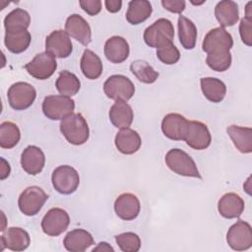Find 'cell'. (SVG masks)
Listing matches in <instances>:
<instances>
[{"instance_id": "19", "label": "cell", "mask_w": 252, "mask_h": 252, "mask_svg": "<svg viewBox=\"0 0 252 252\" xmlns=\"http://www.w3.org/2000/svg\"><path fill=\"white\" fill-rule=\"evenodd\" d=\"M45 164V156L42 150L36 146H28L21 155L22 168L30 175L41 172Z\"/></svg>"}, {"instance_id": "38", "label": "cell", "mask_w": 252, "mask_h": 252, "mask_svg": "<svg viewBox=\"0 0 252 252\" xmlns=\"http://www.w3.org/2000/svg\"><path fill=\"white\" fill-rule=\"evenodd\" d=\"M231 53L222 52V53H211L207 55L206 63L214 71L224 72L231 65Z\"/></svg>"}, {"instance_id": "42", "label": "cell", "mask_w": 252, "mask_h": 252, "mask_svg": "<svg viewBox=\"0 0 252 252\" xmlns=\"http://www.w3.org/2000/svg\"><path fill=\"white\" fill-rule=\"evenodd\" d=\"M104 5L108 12L116 13L121 9L122 1L121 0H105Z\"/></svg>"}, {"instance_id": "36", "label": "cell", "mask_w": 252, "mask_h": 252, "mask_svg": "<svg viewBox=\"0 0 252 252\" xmlns=\"http://www.w3.org/2000/svg\"><path fill=\"white\" fill-rule=\"evenodd\" d=\"M157 57L166 65H173L180 59V52L172 41H167L157 48Z\"/></svg>"}, {"instance_id": "25", "label": "cell", "mask_w": 252, "mask_h": 252, "mask_svg": "<svg viewBox=\"0 0 252 252\" xmlns=\"http://www.w3.org/2000/svg\"><path fill=\"white\" fill-rule=\"evenodd\" d=\"M215 16L221 28L232 27L239 20L238 5L231 0L220 1L215 7Z\"/></svg>"}, {"instance_id": "39", "label": "cell", "mask_w": 252, "mask_h": 252, "mask_svg": "<svg viewBox=\"0 0 252 252\" xmlns=\"http://www.w3.org/2000/svg\"><path fill=\"white\" fill-rule=\"evenodd\" d=\"M239 34L244 44L247 46L252 45V19L244 17L240 20Z\"/></svg>"}, {"instance_id": "29", "label": "cell", "mask_w": 252, "mask_h": 252, "mask_svg": "<svg viewBox=\"0 0 252 252\" xmlns=\"http://www.w3.org/2000/svg\"><path fill=\"white\" fill-rule=\"evenodd\" d=\"M152 4L147 0H133L128 4L126 20L131 25H139L152 15Z\"/></svg>"}, {"instance_id": "4", "label": "cell", "mask_w": 252, "mask_h": 252, "mask_svg": "<svg viewBox=\"0 0 252 252\" xmlns=\"http://www.w3.org/2000/svg\"><path fill=\"white\" fill-rule=\"evenodd\" d=\"M143 37L147 45L158 48L167 41H172L174 37L173 25L167 19H158L145 30Z\"/></svg>"}, {"instance_id": "33", "label": "cell", "mask_w": 252, "mask_h": 252, "mask_svg": "<svg viewBox=\"0 0 252 252\" xmlns=\"http://www.w3.org/2000/svg\"><path fill=\"white\" fill-rule=\"evenodd\" d=\"M55 87L60 94L71 97L79 93L81 82L75 74L67 70H63L59 73L55 82Z\"/></svg>"}, {"instance_id": "15", "label": "cell", "mask_w": 252, "mask_h": 252, "mask_svg": "<svg viewBox=\"0 0 252 252\" xmlns=\"http://www.w3.org/2000/svg\"><path fill=\"white\" fill-rule=\"evenodd\" d=\"M189 120L179 113H168L161 121V131L163 135L173 141H184Z\"/></svg>"}, {"instance_id": "40", "label": "cell", "mask_w": 252, "mask_h": 252, "mask_svg": "<svg viewBox=\"0 0 252 252\" xmlns=\"http://www.w3.org/2000/svg\"><path fill=\"white\" fill-rule=\"evenodd\" d=\"M79 4L81 8L90 16H95L101 11L100 0H80Z\"/></svg>"}, {"instance_id": "27", "label": "cell", "mask_w": 252, "mask_h": 252, "mask_svg": "<svg viewBox=\"0 0 252 252\" xmlns=\"http://www.w3.org/2000/svg\"><path fill=\"white\" fill-rule=\"evenodd\" d=\"M200 84L203 94L208 100L218 103L224 98L226 94V86L221 80L212 77H206L201 78Z\"/></svg>"}, {"instance_id": "24", "label": "cell", "mask_w": 252, "mask_h": 252, "mask_svg": "<svg viewBox=\"0 0 252 252\" xmlns=\"http://www.w3.org/2000/svg\"><path fill=\"white\" fill-rule=\"evenodd\" d=\"M108 115L112 125L119 129L129 128L134 119L132 107L122 100H117L111 105Z\"/></svg>"}, {"instance_id": "43", "label": "cell", "mask_w": 252, "mask_h": 252, "mask_svg": "<svg viewBox=\"0 0 252 252\" xmlns=\"http://www.w3.org/2000/svg\"><path fill=\"white\" fill-rule=\"evenodd\" d=\"M10 172H11V167L9 162L4 158H1V173H0L1 180L6 179L10 175Z\"/></svg>"}, {"instance_id": "2", "label": "cell", "mask_w": 252, "mask_h": 252, "mask_svg": "<svg viewBox=\"0 0 252 252\" xmlns=\"http://www.w3.org/2000/svg\"><path fill=\"white\" fill-rule=\"evenodd\" d=\"M167 167L174 173L187 177L202 178L194 159L183 150L171 149L164 158Z\"/></svg>"}, {"instance_id": "41", "label": "cell", "mask_w": 252, "mask_h": 252, "mask_svg": "<svg viewBox=\"0 0 252 252\" xmlns=\"http://www.w3.org/2000/svg\"><path fill=\"white\" fill-rule=\"evenodd\" d=\"M161 5L171 13L181 14L185 9L186 2L184 0H162Z\"/></svg>"}, {"instance_id": "5", "label": "cell", "mask_w": 252, "mask_h": 252, "mask_svg": "<svg viewBox=\"0 0 252 252\" xmlns=\"http://www.w3.org/2000/svg\"><path fill=\"white\" fill-rule=\"evenodd\" d=\"M75 101L62 94L45 96L42 101L43 114L50 120H62L74 113Z\"/></svg>"}, {"instance_id": "7", "label": "cell", "mask_w": 252, "mask_h": 252, "mask_svg": "<svg viewBox=\"0 0 252 252\" xmlns=\"http://www.w3.org/2000/svg\"><path fill=\"white\" fill-rule=\"evenodd\" d=\"M9 105L15 110L29 108L36 97L35 89L27 82L14 83L7 93Z\"/></svg>"}, {"instance_id": "32", "label": "cell", "mask_w": 252, "mask_h": 252, "mask_svg": "<svg viewBox=\"0 0 252 252\" xmlns=\"http://www.w3.org/2000/svg\"><path fill=\"white\" fill-rule=\"evenodd\" d=\"M30 24L31 16L26 10L22 8H16L12 10L4 19V28L8 32L27 30Z\"/></svg>"}, {"instance_id": "9", "label": "cell", "mask_w": 252, "mask_h": 252, "mask_svg": "<svg viewBox=\"0 0 252 252\" xmlns=\"http://www.w3.org/2000/svg\"><path fill=\"white\" fill-rule=\"evenodd\" d=\"M233 46L231 34L221 27L215 28L205 35L202 48L207 54L228 52Z\"/></svg>"}, {"instance_id": "34", "label": "cell", "mask_w": 252, "mask_h": 252, "mask_svg": "<svg viewBox=\"0 0 252 252\" xmlns=\"http://www.w3.org/2000/svg\"><path fill=\"white\" fill-rule=\"evenodd\" d=\"M130 71L132 74L144 84H153L155 83L159 74L157 72L147 61L138 59L131 63Z\"/></svg>"}, {"instance_id": "31", "label": "cell", "mask_w": 252, "mask_h": 252, "mask_svg": "<svg viewBox=\"0 0 252 252\" xmlns=\"http://www.w3.org/2000/svg\"><path fill=\"white\" fill-rule=\"evenodd\" d=\"M178 36L181 45L185 49H193L197 40V28L195 24L184 16H179L178 22Z\"/></svg>"}, {"instance_id": "1", "label": "cell", "mask_w": 252, "mask_h": 252, "mask_svg": "<svg viewBox=\"0 0 252 252\" xmlns=\"http://www.w3.org/2000/svg\"><path fill=\"white\" fill-rule=\"evenodd\" d=\"M60 131L72 145L85 144L90 137L89 125L81 113H72L60 122Z\"/></svg>"}, {"instance_id": "11", "label": "cell", "mask_w": 252, "mask_h": 252, "mask_svg": "<svg viewBox=\"0 0 252 252\" xmlns=\"http://www.w3.org/2000/svg\"><path fill=\"white\" fill-rule=\"evenodd\" d=\"M226 242L235 251L248 250L252 246V228L244 220H239L227 230Z\"/></svg>"}, {"instance_id": "3", "label": "cell", "mask_w": 252, "mask_h": 252, "mask_svg": "<svg viewBox=\"0 0 252 252\" xmlns=\"http://www.w3.org/2000/svg\"><path fill=\"white\" fill-rule=\"evenodd\" d=\"M51 182L54 189L63 195L74 193L80 184L78 171L71 165L63 164L56 167L51 175Z\"/></svg>"}, {"instance_id": "10", "label": "cell", "mask_w": 252, "mask_h": 252, "mask_svg": "<svg viewBox=\"0 0 252 252\" xmlns=\"http://www.w3.org/2000/svg\"><path fill=\"white\" fill-rule=\"evenodd\" d=\"M27 72L37 80H46L50 78L57 69L55 57L44 51L36 54L29 63L25 65Z\"/></svg>"}, {"instance_id": "44", "label": "cell", "mask_w": 252, "mask_h": 252, "mask_svg": "<svg viewBox=\"0 0 252 252\" xmlns=\"http://www.w3.org/2000/svg\"><path fill=\"white\" fill-rule=\"evenodd\" d=\"M93 251H114V249L107 242H99L97 246L93 249Z\"/></svg>"}, {"instance_id": "23", "label": "cell", "mask_w": 252, "mask_h": 252, "mask_svg": "<svg viewBox=\"0 0 252 252\" xmlns=\"http://www.w3.org/2000/svg\"><path fill=\"white\" fill-rule=\"evenodd\" d=\"M94 243L93 235L83 228L69 231L63 240V245L70 252H84Z\"/></svg>"}, {"instance_id": "16", "label": "cell", "mask_w": 252, "mask_h": 252, "mask_svg": "<svg viewBox=\"0 0 252 252\" xmlns=\"http://www.w3.org/2000/svg\"><path fill=\"white\" fill-rule=\"evenodd\" d=\"M65 32L85 46L92 41V30L89 23L79 14L70 15L65 23Z\"/></svg>"}, {"instance_id": "18", "label": "cell", "mask_w": 252, "mask_h": 252, "mask_svg": "<svg viewBox=\"0 0 252 252\" xmlns=\"http://www.w3.org/2000/svg\"><path fill=\"white\" fill-rule=\"evenodd\" d=\"M0 243V251H3L5 248L11 251H24L29 247L31 238L28 231L24 228L12 226L1 235Z\"/></svg>"}, {"instance_id": "17", "label": "cell", "mask_w": 252, "mask_h": 252, "mask_svg": "<svg viewBox=\"0 0 252 252\" xmlns=\"http://www.w3.org/2000/svg\"><path fill=\"white\" fill-rule=\"evenodd\" d=\"M114 211L121 220H133L140 214L141 204L136 195L128 192L122 193L114 202Z\"/></svg>"}, {"instance_id": "35", "label": "cell", "mask_w": 252, "mask_h": 252, "mask_svg": "<svg viewBox=\"0 0 252 252\" xmlns=\"http://www.w3.org/2000/svg\"><path fill=\"white\" fill-rule=\"evenodd\" d=\"M21 139V131L17 124L11 121H4L0 125V147L12 149L18 145Z\"/></svg>"}, {"instance_id": "28", "label": "cell", "mask_w": 252, "mask_h": 252, "mask_svg": "<svg viewBox=\"0 0 252 252\" xmlns=\"http://www.w3.org/2000/svg\"><path fill=\"white\" fill-rule=\"evenodd\" d=\"M81 71L87 79L95 80L102 73V62L97 54L91 49H85L80 61Z\"/></svg>"}, {"instance_id": "30", "label": "cell", "mask_w": 252, "mask_h": 252, "mask_svg": "<svg viewBox=\"0 0 252 252\" xmlns=\"http://www.w3.org/2000/svg\"><path fill=\"white\" fill-rule=\"evenodd\" d=\"M32 41V35L28 30L5 32L4 43L7 49L15 54L22 53L28 49Z\"/></svg>"}, {"instance_id": "26", "label": "cell", "mask_w": 252, "mask_h": 252, "mask_svg": "<svg viewBox=\"0 0 252 252\" xmlns=\"http://www.w3.org/2000/svg\"><path fill=\"white\" fill-rule=\"evenodd\" d=\"M226 132L234 147L240 153L250 154L252 152V129L250 127L230 125L227 127Z\"/></svg>"}, {"instance_id": "46", "label": "cell", "mask_w": 252, "mask_h": 252, "mask_svg": "<svg viewBox=\"0 0 252 252\" xmlns=\"http://www.w3.org/2000/svg\"><path fill=\"white\" fill-rule=\"evenodd\" d=\"M2 218H3V225H2V227H1V231H4L5 230V222H6V219H5V215H4V213L2 212Z\"/></svg>"}, {"instance_id": "45", "label": "cell", "mask_w": 252, "mask_h": 252, "mask_svg": "<svg viewBox=\"0 0 252 252\" xmlns=\"http://www.w3.org/2000/svg\"><path fill=\"white\" fill-rule=\"evenodd\" d=\"M252 2H248L245 7V18L252 19Z\"/></svg>"}, {"instance_id": "8", "label": "cell", "mask_w": 252, "mask_h": 252, "mask_svg": "<svg viewBox=\"0 0 252 252\" xmlns=\"http://www.w3.org/2000/svg\"><path fill=\"white\" fill-rule=\"evenodd\" d=\"M48 195L38 186L27 187L20 195L18 206L20 211L29 217L35 216L43 207Z\"/></svg>"}, {"instance_id": "20", "label": "cell", "mask_w": 252, "mask_h": 252, "mask_svg": "<svg viewBox=\"0 0 252 252\" xmlns=\"http://www.w3.org/2000/svg\"><path fill=\"white\" fill-rule=\"evenodd\" d=\"M130 53L127 40L119 35L109 37L104 43V55L108 61L114 64L124 62Z\"/></svg>"}, {"instance_id": "21", "label": "cell", "mask_w": 252, "mask_h": 252, "mask_svg": "<svg viewBox=\"0 0 252 252\" xmlns=\"http://www.w3.org/2000/svg\"><path fill=\"white\" fill-rule=\"evenodd\" d=\"M244 201L236 193H225L220 197L218 203L220 215L225 219H237L244 211Z\"/></svg>"}, {"instance_id": "14", "label": "cell", "mask_w": 252, "mask_h": 252, "mask_svg": "<svg viewBox=\"0 0 252 252\" xmlns=\"http://www.w3.org/2000/svg\"><path fill=\"white\" fill-rule=\"evenodd\" d=\"M184 141L194 150H205L212 142V136L208 126L196 120H190Z\"/></svg>"}, {"instance_id": "13", "label": "cell", "mask_w": 252, "mask_h": 252, "mask_svg": "<svg viewBox=\"0 0 252 252\" xmlns=\"http://www.w3.org/2000/svg\"><path fill=\"white\" fill-rule=\"evenodd\" d=\"M45 51L57 58H67L73 51L70 35L63 30L53 31L45 38Z\"/></svg>"}, {"instance_id": "6", "label": "cell", "mask_w": 252, "mask_h": 252, "mask_svg": "<svg viewBox=\"0 0 252 252\" xmlns=\"http://www.w3.org/2000/svg\"><path fill=\"white\" fill-rule=\"evenodd\" d=\"M103 92L107 97L115 101H128L135 94V86L124 75H112L104 82Z\"/></svg>"}, {"instance_id": "22", "label": "cell", "mask_w": 252, "mask_h": 252, "mask_svg": "<svg viewBox=\"0 0 252 252\" xmlns=\"http://www.w3.org/2000/svg\"><path fill=\"white\" fill-rule=\"evenodd\" d=\"M116 149L123 155H133L139 151L142 140L137 131L131 128L121 129L115 136Z\"/></svg>"}, {"instance_id": "37", "label": "cell", "mask_w": 252, "mask_h": 252, "mask_svg": "<svg viewBox=\"0 0 252 252\" xmlns=\"http://www.w3.org/2000/svg\"><path fill=\"white\" fill-rule=\"evenodd\" d=\"M115 241L123 252H138L141 248V239L134 232H124L115 236Z\"/></svg>"}, {"instance_id": "12", "label": "cell", "mask_w": 252, "mask_h": 252, "mask_svg": "<svg viewBox=\"0 0 252 252\" xmlns=\"http://www.w3.org/2000/svg\"><path fill=\"white\" fill-rule=\"evenodd\" d=\"M70 217L61 208L50 209L41 220L42 231L48 236H58L69 226Z\"/></svg>"}]
</instances>
